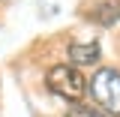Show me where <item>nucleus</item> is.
<instances>
[{"label": "nucleus", "instance_id": "4", "mask_svg": "<svg viewBox=\"0 0 120 117\" xmlns=\"http://www.w3.org/2000/svg\"><path fill=\"white\" fill-rule=\"evenodd\" d=\"M117 18H120V3L117 0H102V3L93 9V21H99V24H105V27L114 24Z\"/></svg>", "mask_w": 120, "mask_h": 117}, {"label": "nucleus", "instance_id": "3", "mask_svg": "<svg viewBox=\"0 0 120 117\" xmlns=\"http://www.w3.org/2000/svg\"><path fill=\"white\" fill-rule=\"evenodd\" d=\"M102 57L99 42H72L69 45V60L72 66H96Z\"/></svg>", "mask_w": 120, "mask_h": 117}, {"label": "nucleus", "instance_id": "5", "mask_svg": "<svg viewBox=\"0 0 120 117\" xmlns=\"http://www.w3.org/2000/svg\"><path fill=\"white\" fill-rule=\"evenodd\" d=\"M66 117H108L102 111V108H96V105H87V102H75L69 111H66Z\"/></svg>", "mask_w": 120, "mask_h": 117}, {"label": "nucleus", "instance_id": "2", "mask_svg": "<svg viewBox=\"0 0 120 117\" xmlns=\"http://www.w3.org/2000/svg\"><path fill=\"white\" fill-rule=\"evenodd\" d=\"M87 90L93 96V102H96V108H102L105 114L120 117V72L114 66L99 69L93 75V81L87 84Z\"/></svg>", "mask_w": 120, "mask_h": 117}, {"label": "nucleus", "instance_id": "1", "mask_svg": "<svg viewBox=\"0 0 120 117\" xmlns=\"http://www.w3.org/2000/svg\"><path fill=\"white\" fill-rule=\"evenodd\" d=\"M45 87L54 96H60V99H66L72 105L87 96V81H84V75L78 72L72 63H54L45 72Z\"/></svg>", "mask_w": 120, "mask_h": 117}]
</instances>
